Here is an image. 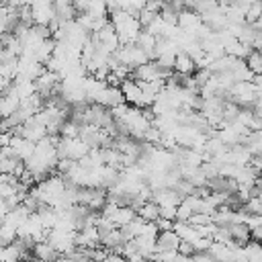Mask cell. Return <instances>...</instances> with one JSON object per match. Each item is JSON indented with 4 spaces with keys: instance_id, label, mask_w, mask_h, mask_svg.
Returning <instances> with one entry per match:
<instances>
[{
    "instance_id": "obj_1",
    "label": "cell",
    "mask_w": 262,
    "mask_h": 262,
    "mask_svg": "<svg viewBox=\"0 0 262 262\" xmlns=\"http://www.w3.org/2000/svg\"><path fill=\"white\" fill-rule=\"evenodd\" d=\"M55 151H57V160L78 162L80 158H84L90 151V147L80 137H72V139H61L59 137V143L55 145Z\"/></svg>"
},
{
    "instance_id": "obj_2",
    "label": "cell",
    "mask_w": 262,
    "mask_h": 262,
    "mask_svg": "<svg viewBox=\"0 0 262 262\" xmlns=\"http://www.w3.org/2000/svg\"><path fill=\"white\" fill-rule=\"evenodd\" d=\"M74 237H76V231H57V229H49L45 242H47L59 256H68L70 252L76 250Z\"/></svg>"
},
{
    "instance_id": "obj_3",
    "label": "cell",
    "mask_w": 262,
    "mask_h": 262,
    "mask_svg": "<svg viewBox=\"0 0 262 262\" xmlns=\"http://www.w3.org/2000/svg\"><path fill=\"white\" fill-rule=\"evenodd\" d=\"M29 12H31V23L35 27H49V23L55 18L53 2H47V0H37L29 4Z\"/></svg>"
},
{
    "instance_id": "obj_4",
    "label": "cell",
    "mask_w": 262,
    "mask_h": 262,
    "mask_svg": "<svg viewBox=\"0 0 262 262\" xmlns=\"http://www.w3.org/2000/svg\"><path fill=\"white\" fill-rule=\"evenodd\" d=\"M115 33H117V39L121 45H133L137 35L141 33V25L137 23L135 16H127L123 23H119L117 27H113Z\"/></svg>"
},
{
    "instance_id": "obj_5",
    "label": "cell",
    "mask_w": 262,
    "mask_h": 262,
    "mask_svg": "<svg viewBox=\"0 0 262 262\" xmlns=\"http://www.w3.org/2000/svg\"><path fill=\"white\" fill-rule=\"evenodd\" d=\"M8 149H10V154H12L16 160L25 162V160H29V158L33 156V151H35V143H31V141L23 139L20 135H12Z\"/></svg>"
},
{
    "instance_id": "obj_6",
    "label": "cell",
    "mask_w": 262,
    "mask_h": 262,
    "mask_svg": "<svg viewBox=\"0 0 262 262\" xmlns=\"http://www.w3.org/2000/svg\"><path fill=\"white\" fill-rule=\"evenodd\" d=\"M180 239L174 231H160L156 235V252H176Z\"/></svg>"
},
{
    "instance_id": "obj_7",
    "label": "cell",
    "mask_w": 262,
    "mask_h": 262,
    "mask_svg": "<svg viewBox=\"0 0 262 262\" xmlns=\"http://www.w3.org/2000/svg\"><path fill=\"white\" fill-rule=\"evenodd\" d=\"M31 254H33V260H39V262H53V260L59 258V254H57L47 242L33 244V246H31Z\"/></svg>"
},
{
    "instance_id": "obj_8",
    "label": "cell",
    "mask_w": 262,
    "mask_h": 262,
    "mask_svg": "<svg viewBox=\"0 0 262 262\" xmlns=\"http://www.w3.org/2000/svg\"><path fill=\"white\" fill-rule=\"evenodd\" d=\"M199 25H201V16L196 12H192V10H188V8H184V10H180L176 14V27L182 29V31H192Z\"/></svg>"
},
{
    "instance_id": "obj_9",
    "label": "cell",
    "mask_w": 262,
    "mask_h": 262,
    "mask_svg": "<svg viewBox=\"0 0 262 262\" xmlns=\"http://www.w3.org/2000/svg\"><path fill=\"white\" fill-rule=\"evenodd\" d=\"M18 104H20V100L14 94H10L8 90L4 94H0V119H8L10 115H14Z\"/></svg>"
},
{
    "instance_id": "obj_10",
    "label": "cell",
    "mask_w": 262,
    "mask_h": 262,
    "mask_svg": "<svg viewBox=\"0 0 262 262\" xmlns=\"http://www.w3.org/2000/svg\"><path fill=\"white\" fill-rule=\"evenodd\" d=\"M53 14H55V20L61 25V23H68V20H74L76 18V10L72 6V2H55L53 4Z\"/></svg>"
},
{
    "instance_id": "obj_11",
    "label": "cell",
    "mask_w": 262,
    "mask_h": 262,
    "mask_svg": "<svg viewBox=\"0 0 262 262\" xmlns=\"http://www.w3.org/2000/svg\"><path fill=\"white\" fill-rule=\"evenodd\" d=\"M172 70H174L178 76H192L196 68H194L192 59H190L186 53H182V51H180V53L174 57V68H172Z\"/></svg>"
},
{
    "instance_id": "obj_12",
    "label": "cell",
    "mask_w": 262,
    "mask_h": 262,
    "mask_svg": "<svg viewBox=\"0 0 262 262\" xmlns=\"http://www.w3.org/2000/svg\"><path fill=\"white\" fill-rule=\"evenodd\" d=\"M135 47H139L147 57H149V61H154V47H156V37H151L149 33H145L143 29H141V33L137 35V39H135Z\"/></svg>"
},
{
    "instance_id": "obj_13",
    "label": "cell",
    "mask_w": 262,
    "mask_h": 262,
    "mask_svg": "<svg viewBox=\"0 0 262 262\" xmlns=\"http://www.w3.org/2000/svg\"><path fill=\"white\" fill-rule=\"evenodd\" d=\"M135 217L141 219V221H145V223H154V221L160 217V209H158V205H154L151 201H147V203H143V205L135 211Z\"/></svg>"
},
{
    "instance_id": "obj_14",
    "label": "cell",
    "mask_w": 262,
    "mask_h": 262,
    "mask_svg": "<svg viewBox=\"0 0 262 262\" xmlns=\"http://www.w3.org/2000/svg\"><path fill=\"white\" fill-rule=\"evenodd\" d=\"M133 219H135V211H133L131 207H119V209L115 211V215L111 217V221H113L115 227H125V225H129Z\"/></svg>"
},
{
    "instance_id": "obj_15",
    "label": "cell",
    "mask_w": 262,
    "mask_h": 262,
    "mask_svg": "<svg viewBox=\"0 0 262 262\" xmlns=\"http://www.w3.org/2000/svg\"><path fill=\"white\" fill-rule=\"evenodd\" d=\"M84 14H88L90 18H94V20H106V4L102 2V0H94V2H88V8H86V12Z\"/></svg>"
},
{
    "instance_id": "obj_16",
    "label": "cell",
    "mask_w": 262,
    "mask_h": 262,
    "mask_svg": "<svg viewBox=\"0 0 262 262\" xmlns=\"http://www.w3.org/2000/svg\"><path fill=\"white\" fill-rule=\"evenodd\" d=\"M244 63L254 76H260V72H262V55H260V51H250V55L244 59Z\"/></svg>"
},
{
    "instance_id": "obj_17",
    "label": "cell",
    "mask_w": 262,
    "mask_h": 262,
    "mask_svg": "<svg viewBox=\"0 0 262 262\" xmlns=\"http://www.w3.org/2000/svg\"><path fill=\"white\" fill-rule=\"evenodd\" d=\"M260 16H262V2L252 0V4H250V8H248V12L244 14V23H246V25H252V23H256Z\"/></svg>"
},
{
    "instance_id": "obj_18",
    "label": "cell",
    "mask_w": 262,
    "mask_h": 262,
    "mask_svg": "<svg viewBox=\"0 0 262 262\" xmlns=\"http://www.w3.org/2000/svg\"><path fill=\"white\" fill-rule=\"evenodd\" d=\"M145 2H139V0H131V2H119V10H123L125 14L129 16H137L139 10L143 8Z\"/></svg>"
},
{
    "instance_id": "obj_19",
    "label": "cell",
    "mask_w": 262,
    "mask_h": 262,
    "mask_svg": "<svg viewBox=\"0 0 262 262\" xmlns=\"http://www.w3.org/2000/svg\"><path fill=\"white\" fill-rule=\"evenodd\" d=\"M244 213H248V215H260L262 213V203H260V196H254V199H248L246 203H244Z\"/></svg>"
},
{
    "instance_id": "obj_20",
    "label": "cell",
    "mask_w": 262,
    "mask_h": 262,
    "mask_svg": "<svg viewBox=\"0 0 262 262\" xmlns=\"http://www.w3.org/2000/svg\"><path fill=\"white\" fill-rule=\"evenodd\" d=\"M186 223H188V225H192V227H205V225H211V223H213V219H211V215L194 213Z\"/></svg>"
},
{
    "instance_id": "obj_21",
    "label": "cell",
    "mask_w": 262,
    "mask_h": 262,
    "mask_svg": "<svg viewBox=\"0 0 262 262\" xmlns=\"http://www.w3.org/2000/svg\"><path fill=\"white\" fill-rule=\"evenodd\" d=\"M14 239H16V231L10 229V227H6V225H0V244L2 246H8Z\"/></svg>"
},
{
    "instance_id": "obj_22",
    "label": "cell",
    "mask_w": 262,
    "mask_h": 262,
    "mask_svg": "<svg viewBox=\"0 0 262 262\" xmlns=\"http://www.w3.org/2000/svg\"><path fill=\"white\" fill-rule=\"evenodd\" d=\"M10 139H12V131H6V133H0V147H8L10 145Z\"/></svg>"
},
{
    "instance_id": "obj_23",
    "label": "cell",
    "mask_w": 262,
    "mask_h": 262,
    "mask_svg": "<svg viewBox=\"0 0 262 262\" xmlns=\"http://www.w3.org/2000/svg\"><path fill=\"white\" fill-rule=\"evenodd\" d=\"M100 262H125V260H123V256H119V254H115V252H108Z\"/></svg>"
},
{
    "instance_id": "obj_24",
    "label": "cell",
    "mask_w": 262,
    "mask_h": 262,
    "mask_svg": "<svg viewBox=\"0 0 262 262\" xmlns=\"http://www.w3.org/2000/svg\"><path fill=\"white\" fill-rule=\"evenodd\" d=\"M53 262H72V260H70V258H63V256H59V258H57V260H53Z\"/></svg>"
},
{
    "instance_id": "obj_25",
    "label": "cell",
    "mask_w": 262,
    "mask_h": 262,
    "mask_svg": "<svg viewBox=\"0 0 262 262\" xmlns=\"http://www.w3.org/2000/svg\"><path fill=\"white\" fill-rule=\"evenodd\" d=\"M0 49H2V47H0Z\"/></svg>"
}]
</instances>
